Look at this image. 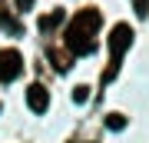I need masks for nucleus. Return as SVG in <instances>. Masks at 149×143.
<instances>
[{"label": "nucleus", "instance_id": "6", "mask_svg": "<svg viewBox=\"0 0 149 143\" xmlns=\"http://www.w3.org/2000/svg\"><path fill=\"white\" fill-rule=\"evenodd\" d=\"M63 23V10H53V13H47V17H40V30H53V27Z\"/></svg>", "mask_w": 149, "mask_h": 143}, {"label": "nucleus", "instance_id": "8", "mask_svg": "<svg viewBox=\"0 0 149 143\" xmlns=\"http://www.w3.org/2000/svg\"><path fill=\"white\" fill-rule=\"evenodd\" d=\"M90 100V87H76L73 90V103H86Z\"/></svg>", "mask_w": 149, "mask_h": 143}, {"label": "nucleus", "instance_id": "7", "mask_svg": "<svg viewBox=\"0 0 149 143\" xmlns=\"http://www.w3.org/2000/svg\"><path fill=\"white\" fill-rule=\"evenodd\" d=\"M106 127H109L113 133L126 130V117H123V113H109V117H106Z\"/></svg>", "mask_w": 149, "mask_h": 143}, {"label": "nucleus", "instance_id": "3", "mask_svg": "<svg viewBox=\"0 0 149 143\" xmlns=\"http://www.w3.org/2000/svg\"><path fill=\"white\" fill-rule=\"evenodd\" d=\"M66 47L73 50L76 57H86V53H93L96 40L90 37V33H80V30H73V27H70V30H66Z\"/></svg>", "mask_w": 149, "mask_h": 143}, {"label": "nucleus", "instance_id": "1", "mask_svg": "<svg viewBox=\"0 0 149 143\" xmlns=\"http://www.w3.org/2000/svg\"><path fill=\"white\" fill-rule=\"evenodd\" d=\"M133 37H136V33H133L129 23H116V27L109 30V40H106V43H109V53H113V70L119 67V60H123V53L129 50Z\"/></svg>", "mask_w": 149, "mask_h": 143}, {"label": "nucleus", "instance_id": "10", "mask_svg": "<svg viewBox=\"0 0 149 143\" xmlns=\"http://www.w3.org/2000/svg\"><path fill=\"white\" fill-rule=\"evenodd\" d=\"M33 4H37V0H17V10H30Z\"/></svg>", "mask_w": 149, "mask_h": 143}, {"label": "nucleus", "instance_id": "4", "mask_svg": "<svg viewBox=\"0 0 149 143\" xmlns=\"http://www.w3.org/2000/svg\"><path fill=\"white\" fill-rule=\"evenodd\" d=\"M100 23H103L100 10H80V13L73 17V23H70V27H73V30H80V33H90V37H93V33L100 30Z\"/></svg>", "mask_w": 149, "mask_h": 143}, {"label": "nucleus", "instance_id": "5", "mask_svg": "<svg viewBox=\"0 0 149 143\" xmlns=\"http://www.w3.org/2000/svg\"><path fill=\"white\" fill-rule=\"evenodd\" d=\"M27 106L33 113H47L50 110V90L40 87V83H30L27 87Z\"/></svg>", "mask_w": 149, "mask_h": 143}, {"label": "nucleus", "instance_id": "9", "mask_svg": "<svg viewBox=\"0 0 149 143\" xmlns=\"http://www.w3.org/2000/svg\"><path fill=\"white\" fill-rule=\"evenodd\" d=\"M136 13L139 17H149V0H136Z\"/></svg>", "mask_w": 149, "mask_h": 143}, {"label": "nucleus", "instance_id": "2", "mask_svg": "<svg viewBox=\"0 0 149 143\" xmlns=\"http://www.w3.org/2000/svg\"><path fill=\"white\" fill-rule=\"evenodd\" d=\"M20 70H23V57L20 53L17 50H0V80H3V83L17 80Z\"/></svg>", "mask_w": 149, "mask_h": 143}]
</instances>
